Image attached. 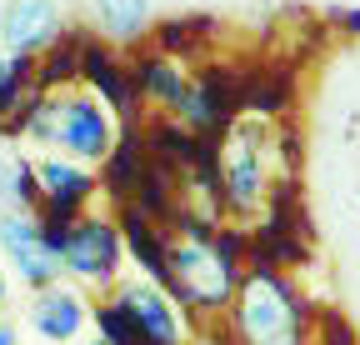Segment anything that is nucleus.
<instances>
[{
  "instance_id": "nucleus-1",
  "label": "nucleus",
  "mask_w": 360,
  "mask_h": 345,
  "mask_svg": "<svg viewBox=\"0 0 360 345\" xmlns=\"http://www.w3.org/2000/svg\"><path fill=\"white\" fill-rule=\"evenodd\" d=\"M170 295L180 306H195V311H220L236 300L240 271L231 261V250L210 240V226H186V235L165 240V280Z\"/></svg>"
},
{
  "instance_id": "nucleus-2",
  "label": "nucleus",
  "mask_w": 360,
  "mask_h": 345,
  "mask_svg": "<svg viewBox=\"0 0 360 345\" xmlns=\"http://www.w3.org/2000/svg\"><path fill=\"white\" fill-rule=\"evenodd\" d=\"M236 335L240 345H305V311L295 290L270 271L255 266L236 285Z\"/></svg>"
},
{
  "instance_id": "nucleus-3",
  "label": "nucleus",
  "mask_w": 360,
  "mask_h": 345,
  "mask_svg": "<svg viewBox=\"0 0 360 345\" xmlns=\"http://www.w3.org/2000/svg\"><path fill=\"white\" fill-rule=\"evenodd\" d=\"M220 200L231 215H260L270 200V120L240 115L220 145Z\"/></svg>"
},
{
  "instance_id": "nucleus-4",
  "label": "nucleus",
  "mask_w": 360,
  "mask_h": 345,
  "mask_svg": "<svg viewBox=\"0 0 360 345\" xmlns=\"http://www.w3.org/2000/svg\"><path fill=\"white\" fill-rule=\"evenodd\" d=\"M120 261H125V230L110 215L80 210L60 230V266H65V280H75L80 290H115Z\"/></svg>"
},
{
  "instance_id": "nucleus-5",
  "label": "nucleus",
  "mask_w": 360,
  "mask_h": 345,
  "mask_svg": "<svg viewBox=\"0 0 360 345\" xmlns=\"http://www.w3.org/2000/svg\"><path fill=\"white\" fill-rule=\"evenodd\" d=\"M51 150L80 160V165H105L120 150V125L115 110L90 91V85H75V91H56V136Z\"/></svg>"
},
{
  "instance_id": "nucleus-6",
  "label": "nucleus",
  "mask_w": 360,
  "mask_h": 345,
  "mask_svg": "<svg viewBox=\"0 0 360 345\" xmlns=\"http://www.w3.org/2000/svg\"><path fill=\"white\" fill-rule=\"evenodd\" d=\"M0 261L30 290H45V285L65 280L60 240L45 230V221L35 210H0Z\"/></svg>"
},
{
  "instance_id": "nucleus-7",
  "label": "nucleus",
  "mask_w": 360,
  "mask_h": 345,
  "mask_svg": "<svg viewBox=\"0 0 360 345\" xmlns=\"http://www.w3.org/2000/svg\"><path fill=\"white\" fill-rule=\"evenodd\" d=\"M30 165H35V185H40V210L35 215L51 230H65L90 205V195H96V170L60 155V150H40Z\"/></svg>"
},
{
  "instance_id": "nucleus-8",
  "label": "nucleus",
  "mask_w": 360,
  "mask_h": 345,
  "mask_svg": "<svg viewBox=\"0 0 360 345\" xmlns=\"http://www.w3.org/2000/svg\"><path fill=\"white\" fill-rule=\"evenodd\" d=\"M110 300L130 315V325L141 330L146 345H186L191 340V325H186V311L180 300L160 285V280H120L110 290Z\"/></svg>"
},
{
  "instance_id": "nucleus-9",
  "label": "nucleus",
  "mask_w": 360,
  "mask_h": 345,
  "mask_svg": "<svg viewBox=\"0 0 360 345\" xmlns=\"http://www.w3.org/2000/svg\"><path fill=\"white\" fill-rule=\"evenodd\" d=\"M51 46H60V0H6V11H0V51L35 60Z\"/></svg>"
},
{
  "instance_id": "nucleus-10",
  "label": "nucleus",
  "mask_w": 360,
  "mask_h": 345,
  "mask_svg": "<svg viewBox=\"0 0 360 345\" xmlns=\"http://www.w3.org/2000/svg\"><path fill=\"white\" fill-rule=\"evenodd\" d=\"M85 320H96V311H90V300L85 290L70 280H56V285H45V290H30V306H25V325L40 335V340H51V345H70Z\"/></svg>"
},
{
  "instance_id": "nucleus-11",
  "label": "nucleus",
  "mask_w": 360,
  "mask_h": 345,
  "mask_svg": "<svg viewBox=\"0 0 360 345\" xmlns=\"http://www.w3.org/2000/svg\"><path fill=\"white\" fill-rule=\"evenodd\" d=\"M186 85H191L186 65L170 60V56H146L135 65V91H141L150 105H160V110H175L180 96H186Z\"/></svg>"
},
{
  "instance_id": "nucleus-12",
  "label": "nucleus",
  "mask_w": 360,
  "mask_h": 345,
  "mask_svg": "<svg viewBox=\"0 0 360 345\" xmlns=\"http://www.w3.org/2000/svg\"><path fill=\"white\" fill-rule=\"evenodd\" d=\"M96 6V25L110 46H135L150 30V0H90Z\"/></svg>"
},
{
  "instance_id": "nucleus-13",
  "label": "nucleus",
  "mask_w": 360,
  "mask_h": 345,
  "mask_svg": "<svg viewBox=\"0 0 360 345\" xmlns=\"http://www.w3.org/2000/svg\"><path fill=\"white\" fill-rule=\"evenodd\" d=\"M11 290H15V285H11V266L0 261V315L11 311Z\"/></svg>"
},
{
  "instance_id": "nucleus-14",
  "label": "nucleus",
  "mask_w": 360,
  "mask_h": 345,
  "mask_svg": "<svg viewBox=\"0 0 360 345\" xmlns=\"http://www.w3.org/2000/svg\"><path fill=\"white\" fill-rule=\"evenodd\" d=\"M0 345H20V330H15L11 315H0Z\"/></svg>"
},
{
  "instance_id": "nucleus-15",
  "label": "nucleus",
  "mask_w": 360,
  "mask_h": 345,
  "mask_svg": "<svg viewBox=\"0 0 360 345\" xmlns=\"http://www.w3.org/2000/svg\"><path fill=\"white\" fill-rule=\"evenodd\" d=\"M340 25H345L350 35H360V11H340Z\"/></svg>"
},
{
  "instance_id": "nucleus-16",
  "label": "nucleus",
  "mask_w": 360,
  "mask_h": 345,
  "mask_svg": "<svg viewBox=\"0 0 360 345\" xmlns=\"http://www.w3.org/2000/svg\"><path fill=\"white\" fill-rule=\"evenodd\" d=\"M85 345H110V340H105V335H96V340H85Z\"/></svg>"
},
{
  "instance_id": "nucleus-17",
  "label": "nucleus",
  "mask_w": 360,
  "mask_h": 345,
  "mask_svg": "<svg viewBox=\"0 0 360 345\" xmlns=\"http://www.w3.org/2000/svg\"><path fill=\"white\" fill-rule=\"evenodd\" d=\"M0 11H6V0H0Z\"/></svg>"
}]
</instances>
